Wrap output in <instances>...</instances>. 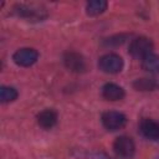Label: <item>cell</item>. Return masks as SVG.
<instances>
[{
    "label": "cell",
    "instance_id": "6da1fadb",
    "mask_svg": "<svg viewBox=\"0 0 159 159\" xmlns=\"http://www.w3.org/2000/svg\"><path fill=\"white\" fill-rule=\"evenodd\" d=\"M14 12L20 17L27 20H35V21H41L47 16V12L43 7L36 5H25V4L16 5L14 7Z\"/></svg>",
    "mask_w": 159,
    "mask_h": 159
},
{
    "label": "cell",
    "instance_id": "7a4b0ae2",
    "mask_svg": "<svg viewBox=\"0 0 159 159\" xmlns=\"http://www.w3.org/2000/svg\"><path fill=\"white\" fill-rule=\"evenodd\" d=\"M113 149H114V153H116V155L118 158H120V159H130L134 155L135 145H134V142L132 140V138L122 135V137H118L114 140Z\"/></svg>",
    "mask_w": 159,
    "mask_h": 159
},
{
    "label": "cell",
    "instance_id": "3957f363",
    "mask_svg": "<svg viewBox=\"0 0 159 159\" xmlns=\"http://www.w3.org/2000/svg\"><path fill=\"white\" fill-rule=\"evenodd\" d=\"M152 50H153V42L148 37H137L130 42L129 46V53L134 58H140V60L150 55Z\"/></svg>",
    "mask_w": 159,
    "mask_h": 159
},
{
    "label": "cell",
    "instance_id": "277c9868",
    "mask_svg": "<svg viewBox=\"0 0 159 159\" xmlns=\"http://www.w3.org/2000/svg\"><path fill=\"white\" fill-rule=\"evenodd\" d=\"M98 67L106 73H118L123 68V60L116 53H107L99 58Z\"/></svg>",
    "mask_w": 159,
    "mask_h": 159
},
{
    "label": "cell",
    "instance_id": "5b68a950",
    "mask_svg": "<svg viewBox=\"0 0 159 159\" xmlns=\"http://www.w3.org/2000/svg\"><path fill=\"white\" fill-rule=\"evenodd\" d=\"M102 123L108 130H118L127 123V117L123 113L109 111L102 114Z\"/></svg>",
    "mask_w": 159,
    "mask_h": 159
},
{
    "label": "cell",
    "instance_id": "8992f818",
    "mask_svg": "<svg viewBox=\"0 0 159 159\" xmlns=\"http://www.w3.org/2000/svg\"><path fill=\"white\" fill-rule=\"evenodd\" d=\"M37 58H39L37 51L34 48H27V47L17 50L12 56L14 62L22 67H29V66L34 65L37 61Z\"/></svg>",
    "mask_w": 159,
    "mask_h": 159
},
{
    "label": "cell",
    "instance_id": "52a82bcc",
    "mask_svg": "<svg viewBox=\"0 0 159 159\" xmlns=\"http://www.w3.org/2000/svg\"><path fill=\"white\" fill-rule=\"evenodd\" d=\"M63 63L65 66L73 71V72H83L86 70V62L83 57L77 52H66L63 56Z\"/></svg>",
    "mask_w": 159,
    "mask_h": 159
},
{
    "label": "cell",
    "instance_id": "ba28073f",
    "mask_svg": "<svg viewBox=\"0 0 159 159\" xmlns=\"http://www.w3.org/2000/svg\"><path fill=\"white\" fill-rule=\"evenodd\" d=\"M139 129L145 138L153 142H159V123L158 122L149 119V118H144L142 119L139 124Z\"/></svg>",
    "mask_w": 159,
    "mask_h": 159
},
{
    "label": "cell",
    "instance_id": "9c48e42d",
    "mask_svg": "<svg viewBox=\"0 0 159 159\" xmlns=\"http://www.w3.org/2000/svg\"><path fill=\"white\" fill-rule=\"evenodd\" d=\"M102 94L108 101H119L124 97V89L116 83H106L102 87Z\"/></svg>",
    "mask_w": 159,
    "mask_h": 159
},
{
    "label": "cell",
    "instance_id": "30bf717a",
    "mask_svg": "<svg viewBox=\"0 0 159 159\" xmlns=\"http://www.w3.org/2000/svg\"><path fill=\"white\" fill-rule=\"evenodd\" d=\"M37 123L42 128L50 129L57 123V113L53 109H43L37 114Z\"/></svg>",
    "mask_w": 159,
    "mask_h": 159
},
{
    "label": "cell",
    "instance_id": "8fae6325",
    "mask_svg": "<svg viewBox=\"0 0 159 159\" xmlns=\"http://www.w3.org/2000/svg\"><path fill=\"white\" fill-rule=\"evenodd\" d=\"M142 67L149 73H159V56L150 53L142 60Z\"/></svg>",
    "mask_w": 159,
    "mask_h": 159
},
{
    "label": "cell",
    "instance_id": "7c38bea8",
    "mask_svg": "<svg viewBox=\"0 0 159 159\" xmlns=\"http://www.w3.org/2000/svg\"><path fill=\"white\" fill-rule=\"evenodd\" d=\"M107 5L108 4L104 0H92V1H88L87 2L86 11L91 16H97V15L102 14L107 9Z\"/></svg>",
    "mask_w": 159,
    "mask_h": 159
},
{
    "label": "cell",
    "instance_id": "4fadbf2b",
    "mask_svg": "<svg viewBox=\"0 0 159 159\" xmlns=\"http://www.w3.org/2000/svg\"><path fill=\"white\" fill-rule=\"evenodd\" d=\"M17 97V91L12 87H7V86H2L0 88V99L4 103L7 102H12L14 99H16Z\"/></svg>",
    "mask_w": 159,
    "mask_h": 159
},
{
    "label": "cell",
    "instance_id": "5bb4252c",
    "mask_svg": "<svg viewBox=\"0 0 159 159\" xmlns=\"http://www.w3.org/2000/svg\"><path fill=\"white\" fill-rule=\"evenodd\" d=\"M134 87L139 91H152L155 87V83L152 80L148 78H142V80H137L134 83Z\"/></svg>",
    "mask_w": 159,
    "mask_h": 159
}]
</instances>
